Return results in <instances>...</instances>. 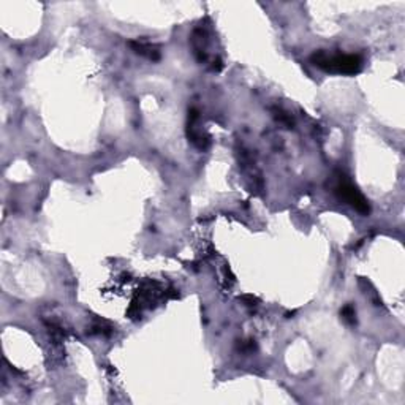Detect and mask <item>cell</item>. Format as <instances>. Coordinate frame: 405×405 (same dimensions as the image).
Listing matches in <instances>:
<instances>
[{
	"mask_svg": "<svg viewBox=\"0 0 405 405\" xmlns=\"http://www.w3.org/2000/svg\"><path fill=\"white\" fill-rule=\"evenodd\" d=\"M334 191L340 200L349 203L353 209H356L359 212V214H362V216L371 214V204H369L368 198H365L358 190V187L353 185L352 182H349L346 179H340L339 184L336 185Z\"/></svg>",
	"mask_w": 405,
	"mask_h": 405,
	"instance_id": "cell-2",
	"label": "cell"
},
{
	"mask_svg": "<svg viewBox=\"0 0 405 405\" xmlns=\"http://www.w3.org/2000/svg\"><path fill=\"white\" fill-rule=\"evenodd\" d=\"M340 315H342V318H343L346 323H350V324L356 323V312H355L353 305H350V304H346V305L342 308V311H340Z\"/></svg>",
	"mask_w": 405,
	"mask_h": 405,
	"instance_id": "cell-4",
	"label": "cell"
},
{
	"mask_svg": "<svg viewBox=\"0 0 405 405\" xmlns=\"http://www.w3.org/2000/svg\"><path fill=\"white\" fill-rule=\"evenodd\" d=\"M311 62L326 73L336 74H358L362 70V59L356 54H330L324 49L315 51Z\"/></svg>",
	"mask_w": 405,
	"mask_h": 405,
	"instance_id": "cell-1",
	"label": "cell"
},
{
	"mask_svg": "<svg viewBox=\"0 0 405 405\" xmlns=\"http://www.w3.org/2000/svg\"><path fill=\"white\" fill-rule=\"evenodd\" d=\"M200 38H197V36H194V43L197 45V42H201L203 43V38H206V33L203 32V30H200ZM204 51V48H201V46H195V54H197V57H198V61H204L206 59V54L203 52Z\"/></svg>",
	"mask_w": 405,
	"mask_h": 405,
	"instance_id": "cell-5",
	"label": "cell"
},
{
	"mask_svg": "<svg viewBox=\"0 0 405 405\" xmlns=\"http://www.w3.org/2000/svg\"><path fill=\"white\" fill-rule=\"evenodd\" d=\"M239 299L244 301L245 305H257V304H258V299H257L255 296H252V295H245V296H242V298H239Z\"/></svg>",
	"mask_w": 405,
	"mask_h": 405,
	"instance_id": "cell-6",
	"label": "cell"
},
{
	"mask_svg": "<svg viewBox=\"0 0 405 405\" xmlns=\"http://www.w3.org/2000/svg\"><path fill=\"white\" fill-rule=\"evenodd\" d=\"M128 46L133 49V52H137V54L146 57V59H149L152 62H159L160 57H162L160 55V49L156 45L147 43L144 40H130Z\"/></svg>",
	"mask_w": 405,
	"mask_h": 405,
	"instance_id": "cell-3",
	"label": "cell"
}]
</instances>
